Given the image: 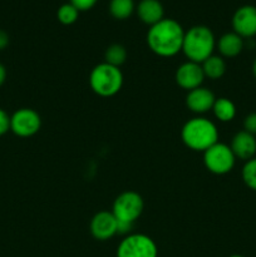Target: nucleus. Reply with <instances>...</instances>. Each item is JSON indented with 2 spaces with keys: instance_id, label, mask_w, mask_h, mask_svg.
I'll use <instances>...</instances> for the list:
<instances>
[{
  "instance_id": "nucleus-1",
  "label": "nucleus",
  "mask_w": 256,
  "mask_h": 257,
  "mask_svg": "<svg viewBox=\"0 0 256 257\" xmlns=\"http://www.w3.org/2000/svg\"><path fill=\"white\" fill-rule=\"evenodd\" d=\"M185 30L178 22L163 18L157 24L150 27L147 33L148 48L163 58L175 57L182 52Z\"/></svg>"
},
{
  "instance_id": "nucleus-2",
  "label": "nucleus",
  "mask_w": 256,
  "mask_h": 257,
  "mask_svg": "<svg viewBox=\"0 0 256 257\" xmlns=\"http://www.w3.org/2000/svg\"><path fill=\"white\" fill-rule=\"evenodd\" d=\"M181 138L190 150L205 152L218 142V131L212 120L205 117H195L183 124Z\"/></svg>"
},
{
  "instance_id": "nucleus-3",
  "label": "nucleus",
  "mask_w": 256,
  "mask_h": 257,
  "mask_svg": "<svg viewBox=\"0 0 256 257\" xmlns=\"http://www.w3.org/2000/svg\"><path fill=\"white\" fill-rule=\"evenodd\" d=\"M215 47V35L210 28L205 25H196L185 32L182 52L191 62L198 64L203 63L213 54Z\"/></svg>"
},
{
  "instance_id": "nucleus-4",
  "label": "nucleus",
  "mask_w": 256,
  "mask_h": 257,
  "mask_svg": "<svg viewBox=\"0 0 256 257\" xmlns=\"http://www.w3.org/2000/svg\"><path fill=\"white\" fill-rule=\"evenodd\" d=\"M89 85L100 97H113L123 85V74L119 68L107 63L95 65L89 74Z\"/></svg>"
},
{
  "instance_id": "nucleus-5",
  "label": "nucleus",
  "mask_w": 256,
  "mask_h": 257,
  "mask_svg": "<svg viewBox=\"0 0 256 257\" xmlns=\"http://www.w3.org/2000/svg\"><path fill=\"white\" fill-rule=\"evenodd\" d=\"M143 208H145V202L141 195L135 191H125L115 197L112 213L117 221L135 225L136 220H138L142 215Z\"/></svg>"
},
{
  "instance_id": "nucleus-6",
  "label": "nucleus",
  "mask_w": 256,
  "mask_h": 257,
  "mask_svg": "<svg viewBox=\"0 0 256 257\" xmlns=\"http://www.w3.org/2000/svg\"><path fill=\"white\" fill-rule=\"evenodd\" d=\"M236 157L231 151L230 146L225 143H215L203 152V163L208 172L213 175H226L231 172L235 166Z\"/></svg>"
},
{
  "instance_id": "nucleus-7",
  "label": "nucleus",
  "mask_w": 256,
  "mask_h": 257,
  "mask_svg": "<svg viewBox=\"0 0 256 257\" xmlns=\"http://www.w3.org/2000/svg\"><path fill=\"white\" fill-rule=\"evenodd\" d=\"M158 248L155 241L145 233L124 236L117 248V257H157Z\"/></svg>"
},
{
  "instance_id": "nucleus-8",
  "label": "nucleus",
  "mask_w": 256,
  "mask_h": 257,
  "mask_svg": "<svg viewBox=\"0 0 256 257\" xmlns=\"http://www.w3.org/2000/svg\"><path fill=\"white\" fill-rule=\"evenodd\" d=\"M42 127V118L32 108H20L10 115V131L22 138L37 135Z\"/></svg>"
},
{
  "instance_id": "nucleus-9",
  "label": "nucleus",
  "mask_w": 256,
  "mask_h": 257,
  "mask_svg": "<svg viewBox=\"0 0 256 257\" xmlns=\"http://www.w3.org/2000/svg\"><path fill=\"white\" fill-rule=\"evenodd\" d=\"M176 83L180 85L182 89L190 90L196 89L198 87H202V83L205 80V74L201 64L195 62L187 60L186 63H182L176 70Z\"/></svg>"
},
{
  "instance_id": "nucleus-10",
  "label": "nucleus",
  "mask_w": 256,
  "mask_h": 257,
  "mask_svg": "<svg viewBox=\"0 0 256 257\" xmlns=\"http://www.w3.org/2000/svg\"><path fill=\"white\" fill-rule=\"evenodd\" d=\"M232 28L241 38H252L256 35V7L243 5L238 8L232 17Z\"/></svg>"
},
{
  "instance_id": "nucleus-11",
  "label": "nucleus",
  "mask_w": 256,
  "mask_h": 257,
  "mask_svg": "<svg viewBox=\"0 0 256 257\" xmlns=\"http://www.w3.org/2000/svg\"><path fill=\"white\" fill-rule=\"evenodd\" d=\"M90 233L95 240L107 241L117 235V220L108 211H100L93 216L90 221Z\"/></svg>"
},
{
  "instance_id": "nucleus-12",
  "label": "nucleus",
  "mask_w": 256,
  "mask_h": 257,
  "mask_svg": "<svg viewBox=\"0 0 256 257\" xmlns=\"http://www.w3.org/2000/svg\"><path fill=\"white\" fill-rule=\"evenodd\" d=\"M216 97L208 88L198 87L196 89L190 90L186 97V105L191 112L196 114H203L208 110H212L215 104Z\"/></svg>"
},
{
  "instance_id": "nucleus-13",
  "label": "nucleus",
  "mask_w": 256,
  "mask_h": 257,
  "mask_svg": "<svg viewBox=\"0 0 256 257\" xmlns=\"http://www.w3.org/2000/svg\"><path fill=\"white\" fill-rule=\"evenodd\" d=\"M230 148L236 158L243 161L251 160L256 153L255 136L250 135L246 131H241L233 136Z\"/></svg>"
},
{
  "instance_id": "nucleus-14",
  "label": "nucleus",
  "mask_w": 256,
  "mask_h": 257,
  "mask_svg": "<svg viewBox=\"0 0 256 257\" xmlns=\"http://www.w3.org/2000/svg\"><path fill=\"white\" fill-rule=\"evenodd\" d=\"M137 14L141 22L152 27L163 19L165 9L160 0H141L137 7Z\"/></svg>"
},
{
  "instance_id": "nucleus-15",
  "label": "nucleus",
  "mask_w": 256,
  "mask_h": 257,
  "mask_svg": "<svg viewBox=\"0 0 256 257\" xmlns=\"http://www.w3.org/2000/svg\"><path fill=\"white\" fill-rule=\"evenodd\" d=\"M218 52L222 57L233 58L240 54L243 49V40L242 38L235 32L226 33L218 39L217 43Z\"/></svg>"
},
{
  "instance_id": "nucleus-16",
  "label": "nucleus",
  "mask_w": 256,
  "mask_h": 257,
  "mask_svg": "<svg viewBox=\"0 0 256 257\" xmlns=\"http://www.w3.org/2000/svg\"><path fill=\"white\" fill-rule=\"evenodd\" d=\"M201 67H202L203 74L206 78H210V79H220L226 72V63L223 60L222 57H218V55H211L203 63H201Z\"/></svg>"
},
{
  "instance_id": "nucleus-17",
  "label": "nucleus",
  "mask_w": 256,
  "mask_h": 257,
  "mask_svg": "<svg viewBox=\"0 0 256 257\" xmlns=\"http://www.w3.org/2000/svg\"><path fill=\"white\" fill-rule=\"evenodd\" d=\"M212 112L220 122H231L236 115V107L228 98H216Z\"/></svg>"
},
{
  "instance_id": "nucleus-18",
  "label": "nucleus",
  "mask_w": 256,
  "mask_h": 257,
  "mask_svg": "<svg viewBox=\"0 0 256 257\" xmlns=\"http://www.w3.org/2000/svg\"><path fill=\"white\" fill-rule=\"evenodd\" d=\"M135 2L133 0H110L109 13L114 19L124 20L133 14Z\"/></svg>"
},
{
  "instance_id": "nucleus-19",
  "label": "nucleus",
  "mask_w": 256,
  "mask_h": 257,
  "mask_svg": "<svg viewBox=\"0 0 256 257\" xmlns=\"http://www.w3.org/2000/svg\"><path fill=\"white\" fill-rule=\"evenodd\" d=\"M125 59H127V50L122 44L109 45L104 52V63L113 65V67L119 68L120 65L124 64Z\"/></svg>"
},
{
  "instance_id": "nucleus-20",
  "label": "nucleus",
  "mask_w": 256,
  "mask_h": 257,
  "mask_svg": "<svg viewBox=\"0 0 256 257\" xmlns=\"http://www.w3.org/2000/svg\"><path fill=\"white\" fill-rule=\"evenodd\" d=\"M78 15H79V10L74 5L70 4V3L69 4H63L57 12L58 20L63 25H70L75 23L78 19Z\"/></svg>"
},
{
  "instance_id": "nucleus-21",
  "label": "nucleus",
  "mask_w": 256,
  "mask_h": 257,
  "mask_svg": "<svg viewBox=\"0 0 256 257\" xmlns=\"http://www.w3.org/2000/svg\"><path fill=\"white\" fill-rule=\"evenodd\" d=\"M242 180L248 188L256 191V158L246 161L242 168Z\"/></svg>"
},
{
  "instance_id": "nucleus-22",
  "label": "nucleus",
  "mask_w": 256,
  "mask_h": 257,
  "mask_svg": "<svg viewBox=\"0 0 256 257\" xmlns=\"http://www.w3.org/2000/svg\"><path fill=\"white\" fill-rule=\"evenodd\" d=\"M243 131L250 135H256V113H250L243 120Z\"/></svg>"
},
{
  "instance_id": "nucleus-23",
  "label": "nucleus",
  "mask_w": 256,
  "mask_h": 257,
  "mask_svg": "<svg viewBox=\"0 0 256 257\" xmlns=\"http://www.w3.org/2000/svg\"><path fill=\"white\" fill-rule=\"evenodd\" d=\"M10 131V115L0 108V137Z\"/></svg>"
},
{
  "instance_id": "nucleus-24",
  "label": "nucleus",
  "mask_w": 256,
  "mask_h": 257,
  "mask_svg": "<svg viewBox=\"0 0 256 257\" xmlns=\"http://www.w3.org/2000/svg\"><path fill=\"white\" fill-rule=\"evenodd\" d=\"M98 0H70V4L74 5L79 12H85L89 10L97 4Z\"/></svg>"
},
{
  "instance_id": "nucleus-25",
  "label": "nucleus",
  "mask_w": 256,
  "mask_h": 257,
  "mask_svg": "<svg viewBox=\"0 0 256 257\" xmlns=\"http://www.w3.org/2000/svg\"><path fill=\"white\" fill-rule=\"evenodd\" d=\"M9 45V35L7 32L0 29V50H4Z\"/></svg>"
},
{
  "instance_id": "nucleus-26",
  "label": "nucleus",
  "mask_w": 256,
  "mask_h": 257,
  "mask_svg": "<svg viewBox=\"0 0 256 257\" xmlns=\"http://www.w3.org/2000/svg\"><path fill=\"white\" fill-rule=\"evenodd\" d=\"M7 80V68L0 63V87L5 83Z\"/></svg>"
},
{
  "instance_id": "nucleus-27",
  "label": "nucleus",
  "mask_w": 256,
  "mask_h": 257,
  "mask_svg": "<svg viewBox=\"0 0 256 257\" xmlns=\"http://www.w3.org/2000/svg\"><path fill=\"white\" fill-rule=\"evenodd\" d=\"M252 73H253V75H255V78H256V60L253 62V64H252Z\"/></svg>"
},
{
  "instance_id": "nucleus-28",
  "label": "nucleus",
  "mask_w": 256,
  "mask_h": 257,
  "mask_svg": "<svg viewBox=\"0 0 256 257\" xmlns=\"http://www.w3.org/2000/svg\"><path fill=\"white\" fill-rule=\"evenodd\" d=\"M228 257H243V256H241V255H231V256H228Z\"/></svg>"
}]
</instances>
